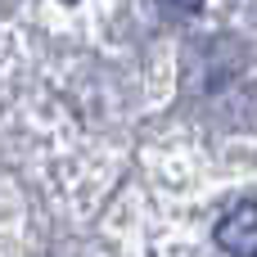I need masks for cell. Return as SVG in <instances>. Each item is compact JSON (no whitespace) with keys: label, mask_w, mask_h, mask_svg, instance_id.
<instances>
[{"label":"cell","mask_w":257,"mask_h":257,"mask_svg":"<svg viewBox=\"0 0 257 257\" xmlns=\"http://www.w3.org/2000/svg\"><path fill=\"white\" fill-rule=\"evenodd\" d=\"M212 239H217V248L226 257H257V203L253 199L235 203V208L217 221Z\"/></svg>","instance_id":"1"},{"label":"cell","mask_w":257,"mask_h":257,"mask_svg":"<svg viewBox=\"0 0 257 257\" xmlns=\"http://www.w3.org/2000/svg\"><path fill=\"white\" fill-rule=\"evenodd\" d=\"M158 5H163V9H172V14H194L203 0H158Z\"/></svg>","instance_id":"2"}]
</instances>
